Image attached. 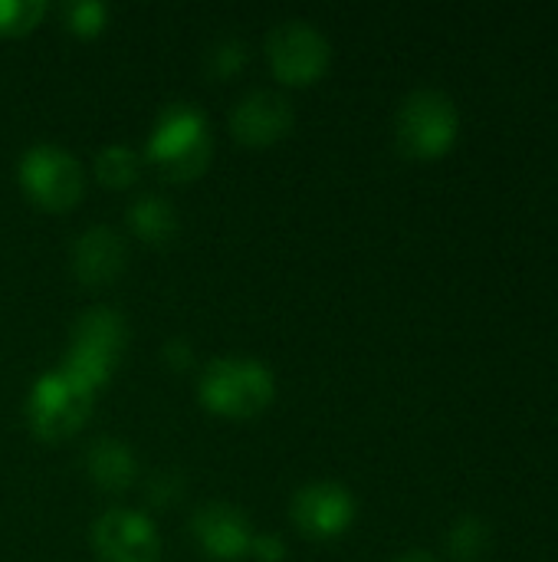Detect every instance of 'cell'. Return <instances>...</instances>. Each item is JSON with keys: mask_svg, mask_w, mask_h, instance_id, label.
<instances>
[{"mask_svg": "<svg viewBox=\"0 0 558 562\" xmlns=\"http://www.w3.org/2000/svg\"><path fill=\"white\" fill-rule=\"evenodd\" d=\"M273 372L243 356H224L204 369L201 398L210 412L224 418H253L273 402Z\"/></svg>", "mask_w": 558, "mask_h": 562, "instance_id": "obj_3", "label": "cell"}, {"mask_svg": "<svg viewBox=\"0 0 558 562\" xmlns=\"http://www.w3.org/2000/svg\"><path fill=\"white\" fill-rule=\"evenodd\" d=\"M62 20H66V26H69L72 33L89 36V33H95V30L102 26L105 7H102V3H89V0H82V3H66V7H62Z\"/></svg>", "mask_w": 558, "mask_h": 562, "instance_id": "obj_18", "label": "cell"}, {"mask_svg": "<svg viewBox=\"0 0 558 562\" xmlns=\"http://www.w3.org/2000/svg\"><path fill=\"white\" fill-rule=\"evenodd\" d=\"M46 7L39 0H0V33L20 36L43 20Z\"/></svg>", "mask_w": 558, "mask_h": 562, "instance_id": "obj_17", "label": "cell"}, {"mask_svg": "<svg viewBox=\"0 0 558 562\" xmlns=\"http://www.w3.org/2000/svg\"><path fill=\"white\" fill-rule=\"evenodd\" d=\"M266 56L283 82H316L329 66V40L306 20H286L270 30Z\"/></svg>", "mask_w": 558, "mask_h": 562, "instance_id": "obj_7", "label": "cell"}, {"mask_svg": "<svg viewBox=\"0 0 558 562\" xmlns=\"http://www.w3.org/2000/svg\"><path fill=\"white\" fill-rule=\"evenodd\" d=\"M86 468L92 474V481L105 491H122L132 484L135 477V461L128 454V448L122 441H95L86 454Z\"/></svg>", "mask_w": 558, "mask_h": 562, "instance_id": "obj_13", "label": "cell"}, {"mask_svg": "<svg viewBox=\"0 0 558 562\" xmlns=\"http://www.w3.org/2000/svg\"><path fill=\"white\" fill-rule=\"evenodd\" d=\"M191 530H194L197 543L217 560H240L253 547L250 520L237 507H227V504L201 507L191 520Z\"/></svg>", "mask_w": 558, "mask_h": 562, "instance_id": "obj_11", "label": "cell"}, {"mask_svg": "<svg viewBox=\"0 0 558 562\" xmlns=\"http://www.w3.org/2000/svg\"><path fill=\"white\" fill-rule=\"evenodd\" d=\"M460 132V112L441 89H414L395 115V138L408 158H441Z\"/></svg>", "mask_w": 558, "mask_h": 562, "instance_id": "obj_1", "label": "cell"}, {"mask_svg": "<svg viewBox=\"0 0 558 562\" xmlns=\"http://www.w3.org/2000/svg\"><path fill=\"white\" fill-rule=\"evenodd\" d=\"M230 125L240 142L270 145L293 128V109L283 95H276L270 89H253L234 105Z\"/></svg>", "mask_w": 558, "mask_h": 562, "instance_id": "obj_10", "label": "cell"}, {"mask_svg": "<svg viewBox=\"0 0 558 562\" xmlns=\"http://www.w3.org/2000/svg\"><path fill=\"white\" fill-rule=\"evenodd\" d=\"M148 158L171 181L197 178L210 161V135H207L204 115L184 102L168 105L155 122V132L148 142Z\"/></svg>", "mask_w": 558, "mask_h": 562, "instance_id": "obj_2", "label": "cell"}, {"mask_svg": "<svg viewBox=\"0 0 558 562\" xmlns=\"http://www.w3.org/2000/svg\"><path fill=\"white\" fill-rule=\"evenodd\" d=\"M20 184L43 211H69L82 198V165L59 145H36L20 158Z\"/></svg>", "mask_w": 558, "mask_h": 562, "instance_id": "obj_6", "label": "cell"}, {"mask_svg": "<svg viewBox=\"0 0 558 562\" xmlns=\"http://www.w3.org/2000/svg\"><path fill=\"white\" fill-rule=\"evenodd\" d=\"M490 543V530L480 517H460L447 533V550L457 562H477Z\"/></svg>", "mask_w": 558, "mask_h": 562, "instance_id": "obj_15", "label": "cell"}, {"mask_svg": "<svg viewBox=\"0 0 558 562\" xmlns=\"http://www.w3.org/2000/svg\"><path fill=\"white\" fill-rule=\"evenodd\" d=\"M92 412V392L59 369L43 375L26 402V422L36 438L43 441H66L72 438Z\"/></svg>", "mask_w": 558, "mask_h": 562, "instance_id": "obj_5", "label": "cell"}, {"mask_svg": "<svg viewBox=\"0 0 558 562\" xmlns=\"http://www.w3.org/2000/svg\"><path fill=\"white\" fill-rule=\"evenodd\" d=\"M95 171L102 178V184H112V188H128L135 178H138V155L125 145H112V148H102L99 158H95Z\"/></svg>", "mask_w": 558, "mask_h": 562, "instance_id": "obj_16", "label": "cell"}, {"mask_svg": "<svg viewBox=\"0 0 558 562\" xmlns=\"http://www.w3.org/2000/svg\"><path fill=\"white\" fill-rule=\"evenodd\" d=\"M92 547L102 562H158L161 543L148 517L135 510H109L92 527Z\"/></svg>", "mask_w": 558, "mask_h": 562, "instance_id": "obj_8", "label": "cell"}, {"mask_svg": "<svg viewBox=\"0 0 558 562\" xmlns=\"http://www.w3.org/2000/svg\"><path fill=\"white\" fill-rule=\"evenodd\" d=\"M289 514H293L299 533L316 537V540H329V537H339V533H345L352 527V520H355V497L342 484L319 481V484L303 487L293 497Z\"/></svg>", "mask_w": 558, "mask_h": 562, "instance_id": "obj_9", "label": "cell"}, {"mask_svg": "<svg viewBox=\"0 0 558 562\" xmlns=\"http://www.w3.org/2000/svg\"><path fill=\"white\" fill-rule=\"evenodd\" d=\"M253 550L260 553V560H280L283 557V543L276 540V537H260V540H253Z\"/></svg>", "mask_w": 558, "mask_h": 562, "instance_id": "obj_19", "label": "cell"}, {"mask_svg": "<svg viewBox=\"0 0 558 562\" xmlns=\"http://www.w3.org/2000/svg\"><path fill=\"white\" fill-rule=\"evenodd\" d=\"M395 562H437L431 553H424V550H411V553H405V557H398Z\"/></svg>", "mask_w": 558, "mask_h": 562, "instance_id": "obj_20", "label": "cell"}, {"mask_svg": "<svg viewBox=\"0 0 558 562\" xmlns=\"http://www.w3.org/2000/svg\"><path fill=\"white\" fill-rule=\"evenodd\" d=\"M122 346H125L122 316L109 306H95L82 313L79 323L72 326V346L59 372L86 385L89 392H95L115 372Z\"/></svg>", "mask_w": 558, "mask_h": 562, "instance_id": "obj_4", "label": "cell"}, {"mask_svg": "<svg viewBox=\"0 0 558 562\" xmlns=\"http://www.w3.org/2000/svg\"><path fill=\"white\" fill-rule=\"evenodd\" d=\"M128 224H132V231H135L141 240H148V244H164V240H171L174 231H178V221H174L171 204L161 201V198H151V194L132 204Z\"/></svg>", "mask_w": 558, "mask_h": 562, "instance_id": "obj_14", "label": "cell"}, {"mask_svg": "<svg viewBox=\"0 0 558 562\" xmlns=\"http://www.w3.org/2000/svg\"><path fill=\"white\" fill-rule=\"evenodd\" d=\"M122 267H125V244L118 240L115 231L92 227V231L79 234V240L72 247V270L82 283H89V286L109 283L122 273Z\"/></svg>", "mask_w": 558, "mask_h": 562, "instance_id": "obj_12", "label": "cell"}]
</instances>
